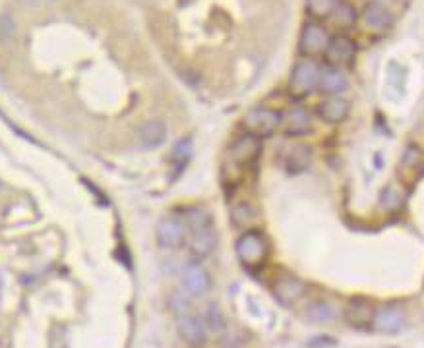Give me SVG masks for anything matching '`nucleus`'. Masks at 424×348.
I'll return each instance as SVG.
<instances>
[{
    "label": "nucleus",
    "mask_w": 424,
    "mask_h": 348,
    "mask_svg": "<svg viewBox=\"0 0 424 348\" xmlns=\"http://www.w3.org/2000/svg\"><path fill=\"white\" fill-rule=\"evenodd\" d=\"M140 142L144 145L145 149H157L165 144L167 140V124L159 118L153 120H147L140 126Z\"/></svg>",
    "instance_id": "nucleus-18"
},
{
    "label": "nucleus",
    "mask_w": 424,
    "mask_h": 348,
    "mask_svg": "<svg viewBox=\"0 0 424 348\" xmlns=\"http://www.w3.org/2000/svg\"><path fill=\"white\" fill-rule=\"evenodd\" d=\"M321 66L314 58H302L293 68L289 82V93L297 99L308 97L314 89H318Z\"/></svg>",
    "instance_id": "nucleus-3"
},
{
    "label": "nucleus",
    "mask_w": 424,
    "mask_h": 348,
    "mask_svg": "<svg viewBox=\"0 0 424 348\" xmlns=\"http://www.w3.org/2000/svg\"><path fill=\"white\" fill-rule=\"evenodd\" d=\"M337 2L339 0H306V12L312 18L324 20V18H330Z\"/></svg>",
    "instance_id": "nucleus-24"
},
{
    "label": "nucleus",
    "mask_w": 424,
    "mask_h": 348,
    "mask_svg": "<svg viewBox=\"0 0 424 348\" xmlns=\"http://www.w3.org/2000/svg\"><path fill=\"white\" fill-rule=\"evenodd\" d=\"M331 18H333V23L341 30H351L352 25L357 23V10L352 6L351 2L347 0H339L335 4V8L331 12Z\"/></svg>",
    "instance_id": "nucleus-21"
},
{
    "label": "nucleus",
    "mask_w": 424,
    "mask_h": 348,
    "mask_svg": "<svg viewBox=\"0 0 424 348\" xmlns=\"http://www.w3.org/2000/svg\"><path fill=\"white\" fill-rule=\"evenodd\" d=\"M312 163V149L308 145L299 144L293 145L287 155H285V168L289 174H302L304 171H308V166Z\"/></svg>",
    "instance_id": "nucleus-19"
},
{
    "label": "nucleus",
    "mask_w": 424,
    "mask_h": 348,
    "mask_svg": "<svg viewBox=\"0 0 424 348\" xmlns=\"http://www.w3.org/2000/svg\"><path fill=\"white\" fill-rule=\"evenodd\" d=\"M178 335L190 347H202L207 340V327L204 319L194 314H184L178 321Z\"/></svg>",
    "instance_id": "nucleus-13"
},
{
    "label": "nucleus",
    "mask_w": 424,
    "mask_h": 348,
    "mask_svg": "<svg viewBox=\"0 0 424 348\" xmlns=\"http://www.w3.org/2000/svg\"><path fill=\"white\" fill-rule=\"evenodd\" d=\"M206 327L211 331V333H223L227 331V318H225V312L221 309L218 302H211L206 309V319H204Z\"/></svg>",
    "instance_id": "nucleus-22"
},
{
    "label": "nucleus",
    "mask_w": 424,
    "mask_h": 348,
    "mask_svg": "<svg viewBox=\"0 0 424 348\" xmlns=\"http://www.w3.org/2000/svg\"><path fill=\"white\" fill-rule=\"evenodd\" d=\"M157 244L165 250H180L188 240V225L184 219L175 215L163 217L156 228Z\"/></svg>",
    "instance_id": "nucleus-5"
},
{
    "label": "nucleus",
    "mask_w": 424,
    "mask_h": 348,
    "mask_svg": "<svg viewBox=\"0 0 424 348\" xmlns=\"http://www.w3.org/2000/svg\"><path fill=\"white\" fill-rule=\"evenodd\" d=\"M231 217H233L235 226H238V228H246V226H250V223L256 219V211H254L252 205L246 204V202H242V204H237L233 207Z\"/></svg>",
    "instance_id": "nucleus-23"
},
{
    "label": "nucleus",
    "mask_w": 424,
    "mask_h": 348,
    "mask_svg": "<svg viewBox=\"0 0 424 348\" xmlns=\"http://www.w3.org/2000/svg\"><path fill=\"white\" fill-rule=\"evenodd\" d=\"M237 252L238 261L248 269H258L262 267L269 257V244L268 238L262 235L259 230H244L242 236L237 240Z\"/></svg>",
    "instance_id": "nucleus-2"
},
{
    "label": "nucleus",
    "mask_w": 424,
    "mask_h": 348,
    "mask_svg": "<svg viewBox=\"0 0 424 348\" xmlns=\"http://www.w3.org/2000/svg\"><path fill=\"white\" fill-rule=\"evenodd\" d=\"M349 101L343 97H328L318 105V116L326 124H341L349 116Z\"/></svg>",
    "instance_id": "nucleus-16"
},
{
    "label": "nucleus",
    "mask_w": 424,
    "mask_h": 348,
    "mask_svg": "<svg viewBox=\"0 0 424 348\" xmlns=\"http://www.w3.org/2000/svg\"><path fill=\"white\" fill-rule=\"evenodd\" d=\"M14 31V23L8 18H0V39H6Z\"/></svg>",
    "instance_id": "nucleus-26"
},
{
    "label": "nucleus",
    "mask_w": 424,
    "mask_h": 348,
    "mask_svg": "<svg viewBox=\"0 0 424 348\" xmlns=\"http://www.w3.org/2000/svg\"><path fill=\"white\" fill-rule=\"evenodd\" d=\"M347 87H349V80H347V76L341 72V68H335V66L321 68L318 89H320L324 95L337 97V95H341L343 91H347Z\"/></svg>",
    "instance_id": "nucleus-17"
},
{
    "label": "nucleus",
    "mask_w": 424,
    "mask_h": 348,
    "mask_svg": "<svg viewBox=\"0 0 424 348\" xmlns=\"http://www.w3.org/2000/svg\"><path fill=\"white\" fill-rule=\"evenodd\" d=\"M330 41V31L326 30L321 23L308 21V23H304V28L300 31L299 51L300 54H304L306 58H312V56H318L321 52L328 51Z\"/></svg>",
    "instance_id": "nucleus-6"
},
{
    "label": "nucleus",
    "mask_w": 424,
    "mask_h": 348,
    "mask_svg": "<svg viewBox=\"0 0 424 348\" xmlns=\"http://www.w3.org/2000/svg\"><path fill=\"white\" fill-rule=\"evenodd\" d=\"M372 327L382 335H399L407 327V314L399 306H383L376 309Z\"/></svg>",
    "instance_id": "nucleus-10"
},
{
    "label": "nucleus",
    "mask_w": 424,
    "mask_h": 348,
    "mask_svg": "<svg viewBox=\"0 0 424 348\" xmlns=\"http://www.w3.org/2000/svg\"><path fill=\"white\" fill-rule=\"evenodd\" d=\"M188 238H190V250L198 259L207 257L218 244V232L211 217L204 209H190L188 211Z\"/></svg>",
    "instance_id": "nucleus-1"
},
{
    "label": "nucleus",
    "mask_w": 424,
    "mask_h": 348,
    "mask_svg": "<svg viewBox=\"0 0 424 348\" xmlns=\"http://www.w3.org/2000/svg\"><path fill=\"white\" fill-rule=\"evenodd\" d=\"M281 130L287 138H300L312 130V114L304 107H290L285 114H281Z\"/></svg>",
    "instance_id": "nucleus-11"
},
{
    "label": "nucleus",
    "mask_w": 424,
    "mask_h": 348,
    "mask_svg": "<svg viewBox=\"0 0 424 348\" xmlns=\"http://www.w3.org/2000/svg\"><path fill=\"white\" fill-rule=\"evenodd\" d=\"M262 153V140L256 135L244 133L235 140V144L231 145V157L238 164L254 163Z\"/></svg>",
    "instance_id": "nucleus-15"
},
{
    "label": "nucleus",
    "mask_w": 424,
    "mask_h": 348,
    "mask_svg": "<svg viewBox=\"0 0 424 348\" xmlns=\"http://www.w3.org/2000/svg\"><path fill=\"white\" fill-rule=\"evenodd\" d=\"M312 347H333L335 345V338L331 337H316L310 340Z\"/></svg>",
    "instance_id": "nucleus-27"
},
{
    "label": "nucleus",
    "mask_w": 424,
    "mask_h": 348,
    "mask_svg": "<svg viewBox=\"0 0 424 348\" xmlns=\"http://www.w3.org/2000/svg\"><path fill=\"white\" fill-rule=\"evenodd\" d=\"M304 318L316 325H326L337 318V309L328 300H314L304 307Z\"/></svg>",
    "instance_id": "nucleus-20"
},
{
    "label": "nucleus",
    "mask_w": 424,
    "mask_h": 348,
    "mask_svg": "<svg viewBox=\"0 0 424 348\" xmlns=\"http://www.w3.org/2000/svg\"><path fill=\"white\" fill-rule=\"evenodd\" d=\"M380 202H382V205L385 209L395 211V209H399V207L403 205L405 197L395 186H385L382 190V194H380Z\"/></svg>",
    "instance_id": "nucleus-25"
},
{
    "label": "nucleus",
    "mask_w": 424,
    "mask_h": 348,
    "mask_svg": "<svg viewBox=\"0 0 424 348\" xmlns=\"http://www.w3.org/2000/svg\"><path fill=\"white\" fill-rule=\"evenodd\" d=\"M242 124L250 135H256L259 140L271 138L281 128V113L269 107H254L246 113Z\"/></svg>",
    "instance_id": "nucleus-4"
},
{
    "label": "nucleus",
    "mask_w": 424,
    "mask_h": 348,
    "mask_svg": "<svg viewBox=\"0 0 424 348\" xmlns=\"http://www.w3.org/2000/svg\"><path fill=\"white\" fill-rule=\"evenodd\" d=\"M271 292L275 300L283 304V306H293L297 304L300 298H304L306 294V283L299 279V276L290 275V273H283L275 281H273V287Z\"/></svg>",
    "instance_id": "nucleus-7"
},
{
    "label": "nucleus",
    "mask_w": 424,
    "mask_h": 348,
    "mask_svg": "<svg viewBox=\"0 0 424 348\" xmlns=\"http://www.w3.org/2000/svg\"><path fill=\"white\" fill-rule=\"evenodd\" d=\"M362 20L370 30L385 31L393 25V14L382 0H370L362 10Z\"/></svg>",
    "instance_id": "nucleus-14"
},
{
    "label": "nucleus",
    "mask_w": 424,
    "mask_h": 348,
    "mask_svg": "<svg viewBox=\"0 0 424 348\" xmlns=\"http://www.w3.org/2000/svg\"><path fill=\"white\" fill-rule=\"evenodd\" d=\"M182 287L187 288L188 294L200 298L209 294V290L213 287V281H211L209 271L202 263L188 261L182 269Z\"/></svg>",
    "instance_id": "nucleus-8"
},
{
    "label": "nucleus",
    "mask_w": 424,
    "mask_h": 348,
    "mask_svg": "<svg viewBox=\"0 0 424 348\" xmlns=\"http://www.w3.org/2000/svg\"><path fill=\"white\" fill-rule=\"evenodd\" d=\"M357 43L352 41L351 37H345V35H337V37H331L330 47L326 51L328 62L335 68H341V66H351L357 56Z\"/></svg>",
    "instance_id": "nucleus-12"
},
{
    "label": "nucleus",
    "mask_w": 424,
    "mask_h": 348,
    "mask_svg": "<svg viewBox=\"0 0 424 348\" xmlns=\"http://www.w3.org/2000/svg\"><path fill=\"white\" fill-rule=\"evenodd\" d=\"M43 2H45V0H43Z\"/></svg>",
    "instance_id": "nucleus-28"
},
{
    "label": "nucleus",
    "mask_w": 424,
    "mask_h": 348,
    "mask_svg": "<svg viewBox=\"0 0 424 348\" xmlns=\"http://www.w3.org/2000/svg\"><path fill=\"white\" fill-rule=\"evenodd\" d=\"M374 316H376V309L374 306L362 296H354L347 302L345 312H343V318L345 321L351 325L352 329H359V331H366V329L372 327Z\"/></svg>",
    "instance_id": "nucleus-9"
}]
</instances>
